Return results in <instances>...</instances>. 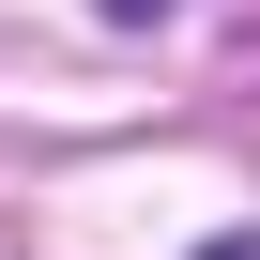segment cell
Masks as SVG:
<instances>
[{
	"label": "cell",
	"instance_id": "1",
	"mask_svg": "<svg viewBox=\"0 0 260 260\" xmlns=\"http://www.w3.org/2000/svg\"><path fill=\"white\" fill-rule=\"evenodd\" d=\"M199 260H260V230H214V245H199Z\"/></svg>",
	"mask_w": 260,
	"mask_h": 260
},
{
	"label": "cell",
	"instance_id": "2",
	"mask_svg": "<svg viewBox=\"0 0 260 260\" xmlns=\"http://www.w3.org/2000/svg\"><path fill=\"white\" fill-rule=\"evenodd\" d=\"M92 16H122V31H138V16H169V0H92Z\"/></svg>",
	"mask_w": 260,
	"mask_h": 260
}]
</instances>
